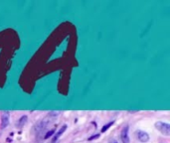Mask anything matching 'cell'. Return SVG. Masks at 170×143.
I'll return each instance as SVG.
<instances>
[{"mask_svg": "<svg viewBox=\"0 0 170 143\" xmlns=\"http://www.w3.org/2000/svg\"><path fill=\"white\" fill-rule=\"evenodd\" d=\"M155 128L159 131L160 133H162L165 136L170 135V124L166 123L163 121H157L155 122Z\"/></svg>", "mask_w": 170, "mask_h": 143, "instance_id": "obj_1", "label": "cell"}, {"mask_svg": "<svg viewBox=\"0 0 170 143\" xmlns=\"http://www.w3.org/2000/svg\"><path fill=\"white\" fill-rule=\"evenodd\" d=\"M135 136L136 138H137L138 140H139L141 143H146L149 141V134L147 132H145V131H142V130H136L135 131Z\"/></svg>", "mask_w": 170, "mask_h": 143, "instance_id": "obj_2", "label": "cell"}, {"mask_svg": "<svg viewBox=\"0 0 170 143\" xmlns=\"http://www.w3.org/2000/svg\"><path fill=\"white\" fill-rule=\"evenodd\" d=\"M128 130H129L128 125H125L124 128L122 129L120 139H122V143H130V139H129V136H128Z\"/></svg>", "mask_w": 170, "mask_h": 143, "instance_id": "obj_3", "label": "cell"}, {"mask_svg": "<svg viewBox=\"0 0 170 143\" xmlns=\"http://www.w3.org/2000/svg\"><path fill=\"white\" fill-rule=\"evenodd\" d=\"M67 128H68V125H67V124H64L63 126L60 127L59 131H58V132L56 133V134H54V136L52 137V140H51V142H53V143H58V140H59V138L61 137L62 134L67 130Z\"/></svg>", "mask_w": 170, "mask_h": 143, "instance_id": "obj_4", "label": "cell"}, {"mask_svg": "<svg viewBox=\"0 0 170 143\" xmlns=\"http://www.w3.org/2000/svg\"><path fill=\"white\" fill-rule=\"evenodd\" d=\"M9 124V112L5 111L1 115V122H0V129H5Z\"/></svg>", "mask_w": 170, "mask_h": 143, "instance_id": "obj_5", "label": "cell"}, {"mask_svg": "<svg viewBox=\"0 0 170 143\" xmlns=\"http://www.w3.org/2000/svg\"><path fill=\"white\" fill-rule=\"evenodd\" d=\"M27 121H28V117H27V115H22L21 117L19 118V120L16 122V127L17 128H22V127L25 125Z\"/></svg>", "mask_w": 170, "mask_h": 143, "instance_id": "obj_6", "label": "cell"}, {"mask_svg": "<svg viewBox=\"0 0 170 143\" xmlns=\"http://www.w3.org/2000/svg\"><path fill=\"white\" fill-rule=\"evenodd\" d=\"M113 123H115V120H113V121H109V123L104 124V126L102 127V130H100V131H102V133H104L107 130H109V127H111V126H113Z\"/></svg>", "mask_w": 170, "mask_h": 143, "instance_id": "obj_7", "label": "cell"}, {"mask_svg": "<svg viewBox=\"0 0 170 143\" xmlns=\"http://www.w3.org/2000/svg\"><path fill=\"white\" fill-rule=\"evenodd\" d=\"M56 132V128H54L52 129V130H50V131H48L46 134H45V136H44V139H49V138H51V137H53L54 136V134H55Z\"/></svg>", "mask_w": 170, "mask_h": 143, "instance_id": "obj_8", "label": "cell"}, {"mask_svg": "<svg viewBox=\"0 0 170 143\" xmlns=\"http://www.w3.org/2000/svg\"><path fill=\"white\" fill-rule=\"evenodd\" d=\"M100 137V134H94L93 136H89L88 138V141H91V140H95V139H98V138Z\"/></svg>", "mask_w": 170, "mask_h": 143, "instance_id": "obj_9", "label": "cell"}, {"mask_svg": "<svg viewBox=\"0 0 170 143\" xmlns=\"http://www.w3.org/2000/svg\"><path fill=\"white\" fill-rule=\"evenodd\" d=\"M50 143H53V142H50Z\"/></svg>", "mask_w": 170, "mask_h": 143, "instance_id": "obj_10", "label": "cell"}]
</instances>
